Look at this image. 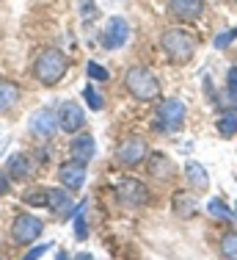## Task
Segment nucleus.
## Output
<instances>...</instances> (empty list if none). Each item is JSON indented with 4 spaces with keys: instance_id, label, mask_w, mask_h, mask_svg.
<instances>
[{
    "instance_id": "nucleus-3",
    "label": "nucleus",
    "mask_w": 237,
    "mask_h": 260,
    "mask_svg": "<svg viewBox=\"0 0 237 260\" xmlns=\"http://www.w3.org/2000/svg\"><path fill=\"white\" fill-rule=\"evenodd\" d=\"M160 47L174 64H188L196 53V39L188 34V30H179V28H171L160 36Z\"/></svg>"
},
{
    "instance_id": "nucleus-4",
    "label": "nucleus",
    "mask_w": 237,
    "mask_h": 260,
    "mask_svg": "<svg viewBox=\"0 0 237 260\" xmlns=\"http://www.w3.org/2000/svg\"><path fill=\"white\" fill-rule=\"evenodd\" d=\"M185 116H188V105L179 97H168L157 105V116H154V130H163V133H177L185 125Z\"/></svg>"
},
{
    "instance_id": "nucleus-2",
    "label": "nucleus",
    "mask_w": 237,
    "mask_h": 260,
    "mask_svg": "<svg viewBox=\"0 0 237 260\" xmlns=\"http://www.w3.org/2000/svg\"><path fill=\"white\" fill-rule=\"evenodd\" d=\"M66 70H69V58H66L61 50H45L39 53V58L33 61V75L39 83L45 86H55L61 83L66 75Z\"/></svg>"
},
{
    "instance_id": "nucleus-9",
    "label": "nucleus",
    "mask_w": 237,
    "mask_h": 260,
    "mask_svg": "<svg viewBox=\"0 0 237 260\" xmlns=\"http://www.w3.org/2000/svg\"><path fill=\"white\" fill-rule=\"evenodd\" d=\"M130 39V22L124 17H110L105 22V30H102V47L105 50H122Z\"/></svg>"
},
{
    "instance_id": "nucleus-10",
    "label": "nucleus",
    "mask_w": 237,
    "mask_h": 260,
    "mask_svg": "<svg viewBox=\"0 0 237 260\" xmlns=\"http://www.w3.org/2000/svg\"><path fill=\"white\" fill-rule=\"evenodd\" d=\"M58 125H61L64 133H80V130L86 127V111L80 108L77 103H72V100L61 103V108H58Z\"/></svg>"
},
{
    "instance_id": "nucleus-29",
    "label": "nucleus",
    "mask_w": 237,
    "mask_h": 260,
    "mask_svg": "<svg viewBox=\"0 0 237 260\" xmlns=\"http://www.w3.org/2000/svg\"><path fill=\"white\" fill-rule=\"evenodd\" d=\"M50 249H53V244H39V246H33V249H30V252H28V255H25V257H28V260H36V257L47 255Z\"/></svg>"
},
{
    "instance_id": "nucleus-14",
    "label": "nucleus",
    "mask_w": 237,
    "mask_h": 260,
    "mask_svg": "<svg viewBox=\"0 0 237 260\" xmlns=\"http://www.w3.org/2000/svg\"><path fill=\"white\" fill-rule=\"evenodd\" d=\"M69 155H72L74 160H83V164H89V160L97 155V141H94V136H89V133L77 136V139L72 141V147H69Z\"/></svg>"
},
{
    "instance_id": "nucleus-16",
    "label": "nucleus",
    "mask_w": 237,
    "mask_h": 260,
    "mask_svg": "<svg viewBox=\"0 0 237 260\" xmlns=\"http://www.w3.org/2000/svg\"><path fill=\"white\" fill-rule=\"evenodd\" d=\"M171 205H174V213H177L179 219H193V216L199 213V200L190 194V191H179V194H174Z\"/></svg>"
},
{
    "instance_id": "nucleus-11",
    "label": "nucleus",
    "mask_w": 237,
    "mask_h": 260,
    "mask_svg": "<svg viewBox=\"0 0 237 260\" xmlns=\"http://www.w3.org/2000/svg\"><path fill=\"white\" fill-rule=\"evenodd\" d=\"M168 14L179 22H196L204 14V0H168Z\"/></svg>"
},
{
    "instance_id": "nucleus-21",
    "label": "nucleus",
    "mask_w": 237,
    "mask_h": 260,
    "mask_svg": "<svg viewBox=\"0 0 237 260\" xmlns=\"http://www.w3.org/2000/svg\"><path fill=\"white\" fill-rule=\"evenodd\" d=\"M207 210H210V216H215V219H226V221H234L237 216H234V210L226 205V202L221 200V197H213V200L207 202Z\"/></svg>"
},
{
    "instance_id": "nucleus-23",
    "label": "nucleus",
    "mask_w": 237,
    "mask_h": 260,
    "mask_svg": "<svg viewBox=\"0 0 237 260\" xmlns=\"http://www.w3.org/2000/svg\"><path fill=\"white\" fill-rule=\"evenodd\" d=\"M221 255L229 257V260H237V230L223 235V241H221Z\"/></svg>"
},
{
    "instance_id": "nucleus-5",
    "label": "nucleus",
    "mask_w": 237,
    "mask_h": 260,
    "mask_svg": "<svg viewBox=\"0 0 237 260\" xmlns=\"http://www.w3.org/2000/svg\"><path fill=\"white\" fill-rule=\"evenodd\" d=\"M116 202L127 210L143 208L149 202V188L141 180H135V177H127V180H122L116 185Z\"/></svg>"
},
{
    "instance_id": "nucleus-1",
    "label": "nucleus",
    "mask_w": 237,
    "mask_h": 260,
    "mask_svg": "<svg viewBox=\"0 0 237 260\" xmlns=\"http://www.w3.org/2000/svg\"><path fill=\"white\" fill-rule=\"evenodd\" d=\"M124 86L141 103H149V100H157L160 97V80L146 67H130L127 75H124Z\"/></svg>"
},
{
    "instance_id": "nucleus-17",
    "label": "nucleus",
    "mask_w": 237,
    "mask_h": 260,
    "mask_svg": "<svg viewBox=\"0 0 237 260\" xmlns=\"http://www.w3.org/2000/svg\"><path fill=\"white\" fill-rule=\"evenodd\" d=\"M185 177H188V183L193 185L196 191H207L210 185V172L204 169L202 164H196V160H190V164H185Z\"/></svg>"
},
{
    "instance_id": "nucleus-20",
    "label": "nucleus",
    "mask_w": 237,
    "mask_h": 260,
    "mask_svg": "<svg viewBox=\"0 0 237 260\" xmlns=\"http://www.w3.org/2000/svg\"><path fill=\"white\" fill-rule=\"evenodd\" d=\"M149 172H152V177H157V180H168L177 169H174V164L166 155H152L149 158Z\"/></svg>"
},
{
    "instance_id": "nucleus-31",
    "label": "nucleus",
    "mask_w": 237,
    "mask_h": 260,
    "mask_svg": "<svg viewBox=\"0 0 237 260\" xmlns=\"http://www.w3.org/2000/svg\"><path fill=\"white\" fill-rule=\"evenodd\" d=\"M234 216H237V202H234Z\"/></svg>"
},
{
    "instance_id": "nucleus-28",
    "label": "nucleus",
    "mask_w": 237,
    "mask_h": 260,
    "mask_svg": "<svg viewBox=\"0 0 237 260\" xmlns=\"http://www.w3.org/2000/svg\"><path fill=\"white\" fill-rule=\"evenodd\" d=\"M86 72H89L91 80H108V70H105L102 64H97V61H91V64L86 67Z\"/></svg>"
},
{
    "instance_id": "nucleus-24",
    "label": "nucleus",
    "mask_w": 237,
    "mask_h": 260,
    "mask_svg": "<svg viewBox=\"0 0 237 260\" xmlns=\"http://www.w3.org/2000/svg\"><path fill=\"white\" fill-rule=\"evenodd\" d=\"M83 100H86V105H89L91 111H102V108H105V100H102V94H99V91H97L91 83L83 89Z\"/></svg>"
},
{
    "instance_id": "nucleus-30",
    "label": "nucleus",
    "mask_w": 237,
    "mask_h": 260,
    "mask_svg": "<svg viewBox=\"0 0 237 260\" xmlns=\"http://www.w3.org/2000/svg\"><path fill=\"white\" fill-rule=\"evenodd\" d=\"M9 191H11L9 175H3V172H0V194H9Z\"/></svg>"
},
{
    "instance_id": "nucleus-8",
    "label": "nucleus",
    "mask_w": 237,
    "mask_h": 260,
    "mask_svg": "<svg viewBox=\"0 0 237 260\" xmlns=\"http://www.w3.org/2000/svg\"><path fill=\"white\" fill-rule=\"evenodd\" d=\"M42 230H45V221L39 219V216L33 213H22L14 219V227H11V238L17 241V244H33L36 238L42 235Z\"/></svg>"
},
{
    "instance_id": "nucleus-27",
    "label": "nucleus",
    "mask_w": 237,
    "mask_h": 260,
    "mask_svg": "<svg viewBox=\"0 0 237 260\" xmlns=\"http://www.w3.org/2000/svg\"><path fill=\"white\" fill-rule=\"evenodd\" d=\"M25 205H42V208H47V188L25 194Z\"/></svg>"
},
{
    "instance_id": "nucleus-7",
    "label": "nucleus",
    "mask_w": 237,
    "mask_h": 260,
    "mask_svg": "<svg viewBox=\"0 0 237 260\" xmlns=\"http://www.w3.org/2000/svg\"><path fill=\"white\" fill-rule=\"evenodd\" d=\"M28 130H30V133H33L39 141H50V139H53V136L61 130L58 114H55V111H50V108L33 111V116H30V122H28Z\"/></svg>"
},
{
    "instance_id": "nucleus-13",
    "label": "nucleus",
    "mask_w": 237,
    "mask_h": 260,
    "mask_svg": "<svg viewBox=\"0 0 237 260\" xmlns=\"http://www.w3.org/2000/svg\"><path fill=\"white\" fill-rule=\"evenodd\" d=\"M47 208L53 213H58L61 219H69L74 213L72 210V200H69V188L61 185V188H47Z\"/></svg>"
},
{
    "instance_id": "nucleus-15",
    "label": "nucleus",
    "mask_w": 237,
    "mask_h": 260,
    "mask_svg": "<svg viewBox=\"0 0 237 260\" xmlns=\"http://www.w3.org/2000/svg\"><path fill=\"white\" fill-rule=\"evenodd\" d=\"M33 175V158L25 152H14L9 158V177L11 180H28Z\"/></svg>"
},
{
    "instance_id": "nucleus-19",
    "label": "nucleus",
    "mask_w": 237,
    "mask_h": 260,
    "mask_svg": "<svg viewBox=\"0 0 237 260\" xmlns=\"http://www.w3.org/2000/svg\"><path fill=\"white\" fill-rule=\"evenodd\" d=\"M215 127H218V133H221L223 139H234V136H237V108H226V111H223V114L218 116Z\"/></svg>"
},
{
    "instance_id": "nucleus-12",
    "label": "nucleus",
    "mask_w": 237,
    "mask_h": 260,
    "mask_svg": "<svg viewBox=\"0 0 237 260\" xmlns=\"http://www.w3.org/2000/svg\"><path fill=\"white\" fill-rule=\"evenodd\" d=\"M58 180L69 191H80L86 185V164L83 160H74V158H72V164L66 160V164L58 169Z\"/></svg>"
},
{
    "instance_id": "nucleus-18",
    "label": "nucleus",
    "mask_w": 237,
    "mask_h": 260,
    "mask_svg": "<svg viewBox=\"0 0 237 260\" xmlns=\"http://www.w3.org/2000/svg\"><path fill=\"white\" fill-rule=\"evenodd\" d=\"M20 94L22 89L17 83H11V80H0V114L9 108H14L17 103H20Z\"/></svg>"
},
{
    "instance_id": "nucleus-25",
    "label": "nucleus",
    "mask_w": 237,
    "mask_h": 260,
    "mask_svg": "<svg viewBox=\"0 0 237 260\" xmlns=\"http://www.w3.org/2000/svg\"><path fill=\"white\" fill-rule=\"evenodd\" d=\"M234 39H237V28H229V30H221V34L215 36L213 45H215V50H226Z\"/></svg>"
},
{
    "instance_id": "nucleus-26",
    "label": "nucleus",
    "mask_w": 237,
    "mask_h": 260,
    "mask_svg": "<svg viewBox=\"0 0 237 260\" xmlns=\"http://www.w3.org/2000/svg\"><path fill=\"white\" fill-rule=\"evenodd\" d=\"M226 94L232 97V103H237V67H229L226 72Z\"/></svg>"
},
{
    "instance_id": "nucleus-22",
    "label": "nucleus",
    "mask_w": 237,
    "mask_h": 260,
    "mask_svg": "<svg viewBox=\"0 0 237 260\" xmlns=\"http://www.w3.org/2000/svg\"><path fill=\"white\" fill-rule=\"evenodd\" d=\"M86 208H89V200L80 202V208L74 210V238L77 241H86V235H89V227H86Z\"/></svg>"
},
{
    "instance_id": "nucleus-6",
    "label": "nucleus",
    "mask_w": 237,
    "mask_h": 260,
    "mask_svg": "<svg viewBox=\"0 0 237 260\" xmlns=\"http://www.w3.org/2000/svg\"><path fill=\"white\" fill-rule=\"evenodd\" d=\"M146 158H149V150H146V141H143L141 136H127V139L116 147V160L124 169H133V166L143 164Z\"/></svg>"
}]
</instances>
